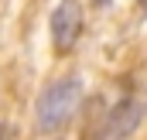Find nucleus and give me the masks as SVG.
<instances>
[{"instance_id": "1", "label": "nucleus", "mask_w": 147, "mask_h": 140, "mask_svg": "<svg viewBox=\"0 0 147 140\" xmlns=\"http://www.w3.org/2000/svg\"><path fill=\"white\" fill-rule=\"evenodd\" d=\"M82 103V79L79 75H65V79H55L51 85L41 89L34 106L38 116V130L41 133H55V130H65L69 120L75 116V109Z\"/></svg>"}, {"instance_id": "2", "label": "nucleus", "mask_w": 147, "mask_h": 140, "mask_svg": "<svg viewBox=\"0 0 147 140\" xmlns=\"http://www.w3.org/2000/svg\"><path fill=\"white\" fill-rule=\"evenodd\" d=\"M82 28H86V14H82V3L79 0H62L51 14V44L58 55L72 51L75 41L82 38Z\"/></svg>"}, {"instance_id": "3", "label": "nucleus", "mask_w": 147, "mask_h": 140, "mask_svg": "<svg viewBox=\"0 0 147 140\" xmlns=\"http://www.w3.org/2000/svg\"><path fill=\"white\" fill-rule=\"evenodd\" d=\"M140 113H144V106L137 103V99H123V103H120V106L110 113L106 133H116V137L134 133V130H137V123H140Z\"/></svg>"}, {"instance_id": "4", "label": "nucleus", "mask_w": 147, "mask_h": 140, "mask_svg": "<svg viewBox=\"0 0 147 140\" xmlns=\"http://www.w3.org/2000/svg\"><path fill=\"white\" fill-rule=\"evenodd\" d=\"M92 3H96V7H106V3H110V0H92Z\"/></svg>"}, {"instance_id": "5", "label": "nucleus", "mask_w": 147, "mask_h": 140, "mask_svg": "<svg viewBox=\"0 0 147 140\" xmlns=\"http://www.w3.org/2000/svg\"><path fill=\"white\" fill-rule=\"evenodd\" d=\"M140 3H144V7H147V0H140Z\"/></svg>"}]
</instances>
